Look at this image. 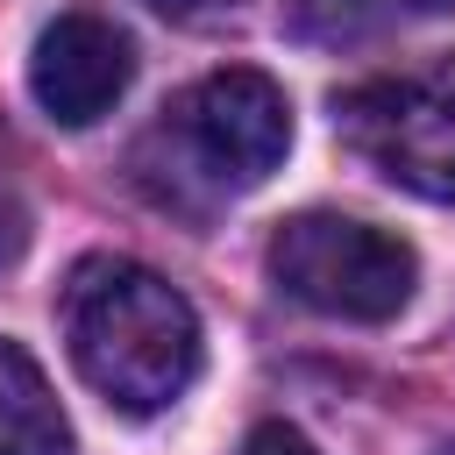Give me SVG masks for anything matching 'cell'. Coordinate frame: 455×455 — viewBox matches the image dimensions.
<instances>
[{
	"label": "cell",
	"instance_id": "obj_2",
	"mask_svg": "<svg viewBox=\"0 0 455 455\" xmlns=\"http://www.w3.org/2000/svg\"><path fill=\"white\" fill-rule=\"evenodd\" d=\"M270 277L327 320H398L419 284V256L348 213H291L270 235Z\"/></svg>",
	"mask_w": 455,
	"mask_h": 455
},
{
	"label": "cell",
	"instance_id": "obj_1",
	"mask_svg": "<svg viewBox=\"0 0 455 455\" xmlns=\"http://www.w3.org/2000/svg\"><path fill=\"white\" fill-rule=\"evenodd\" d=\"M64 341L78 377L121 412H164L199 377L192 299L128 256H85L64 284Z\"/></svg>",
	"mask_w": 455,
	"mask_h": 455
},
{
	"label": "cell",
	"instance_id": "obj_4",
	"mask_svg": "<svg viewBox=\"0 0 455 455\" xmlns=\"http://www.w3.org/2000/svg\"><path fill=\"white\" fill-rule=\"evenodd\" d=\"M178 156L192 164V178H206L213 192H256L284 149H291V100L270 71H213L199 78L178 107H171V128Z\"/></svg>",
	"mask_w": 455,
	"mask_h": 455
},
{
	"label": "cell",
	"instance_id": "obj_8",
	"mask_svg": "<svg viewBox=\"0 0 455 455\" xmlns=\"http://www.w3.org/2000/svg\"><path fill=\"white\" fill-rule=\"evenodd\" d=\"M242 455H320V448H313L299 427H284V419H263V427L242 441Z\"/></svg>",
	"mask_w": 455,
	"mask_h": 455
},
{
	"label": "cell",
	"instance_id": "obj_5",
	"mask_svg": "<svg viewBox=\"0 0 455 455\" xmlns=\"http://www.w3.org/2000/svg\"><path fill=\"white\" fill-rule=\"evenodd\" d=\"M128 78H135V43L92 7L57 14L28 50V92L64 128H92L100 114H114Z\"/></svg>",
	"mask_w": 455,
	"mask_h": 455
},
{
	"label": "cell",
	"instance_id": "obj_3",
	"mask_svg": "<svg viewBox=\"0 0 455 455\" xmlns=\"http://www.w3.org/2000/svg\"><path fill=\"white\" fill-rule=\"evenodd\" d=\"M334 135L377 178L455 206V71L348 85L334 100Z\"/></svg>",
	"mask_w": 455,
	"mask_h": 455
},
{
	"label": "cell",
	"instance_id": "obj_6",
	"mask_svg": "<svg viewBox=\"0 0 455 455\" xmlns=\"http://www.w3.org/2000/svg\"><path fill=\"white\" fill-rule=\"evenodd\" d=\"M0 455H71V419L21 341L0 334Z\"/></svg>",
	"mask_w": 455,
	"mask_h": 455
},
{
	"label": "cell",
	"instance_id": "obj_7",
	"mask_svg": "<svg viewBox=\"0 0 455 455\" xmlns=\"http://www.w3.org/2000/svg\"><path fill=\"white\" fill-rule=\"evenodd\" d=\"M427 14H455V0H299L306 36H370V28L427 21Z\"/></svg>",
	"mask_w": 455,
	"mask_h": 455
},
{
	"label": "cell",
	"instance_id": "obj_9",
	"mask_svg": "<svg viewBox=\"0 0 455 455\" xmlns=\"http://www.w3.org/2000/svg\"><path fill=\"white\" fill-rule=\"evenodd\" d=\"M156 14H171V21H199V14H220V7H235V0H149Z\"/></svg>",
	"mask_w": 455,
	"mask_h": 455
}]
</instances>
